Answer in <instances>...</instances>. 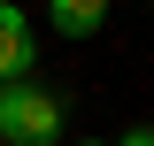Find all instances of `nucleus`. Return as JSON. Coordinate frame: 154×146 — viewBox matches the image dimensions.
Wrapping results in <instances>:
<instances>
[{"mask_svg":"<svg viewBox=\"0 0 154 146\" xmlns=\"http://www.w3.org/2000/svg\"><path fill=\"white\" fill-rule=\"evenodd\" d=\"M46 23H54V38H93L108 23V0H46Z\"/></svg>","mask_w":154,"mask_h":146,"instance_id":"obj_3","label":"nucleus"},{"mask_svg":"<svg viewBox=\"0 0 154 146\" xmlns=\"http://www.w3.org/2000/svg\"><path fill=\"white\" fill-rule=\"evenodd\" d=\"M116 146H154V123H131V131H123Z\"/></svg>","mask_w":154,"mask_h":146,"instance_id":"obj_4","label":"nucleus"},{"mask_svg":"<svg viewBox=\"0 0 154 146\" xmlns=\"http://www.w3.org/2000/svg\"><path fill=\"white\" fill-rule=\"evenodd\" d=\"M31 62H38L31 16H23L16 0H0V85H8V77H31Z\"/></svg>","mask_w":154,"mask_h":146,"instance_id":"obj_2","label":"nucleus"},{"mask_svg":"<svg viewBox=\"0 0 154 146\" xmlns=\"http://www.w3.org/2000/svg\"><path fill=\"white\" fill-rule=\"evenodd\" d=\"M0 146H8V138H0Z\"/></svg>","mask_w":154,"mask_h":146,"instance_id":"obj_6","label":"nucleus"},{"mask_svg":"<svg viewBox=\"0 0 154 146\" xmlns=\"http://www.w3.org/2000/svg\"><path fill=\"white\" fill-rule=\"evenodd\" d=\"M0 138L8 146H62V100L38 77H8L0 85Z\"/></svg>","mask_w":154,"mask_h":146,"instance_id":"obj_1","label":"nucleus"},{"mask_svg":"<svg viewBox=\"0 0 154 146\" xmlns=\"http://www.w3.org/2000/svg\"><path fill=\"white\" fill-rule=\"evenodd\" d=\"M77 146H116V138H77Z\"/></svg>","mask_w":154,"mask_h":146,"instance_id":"obj_5","label":"nucleus"}]
</instances>
